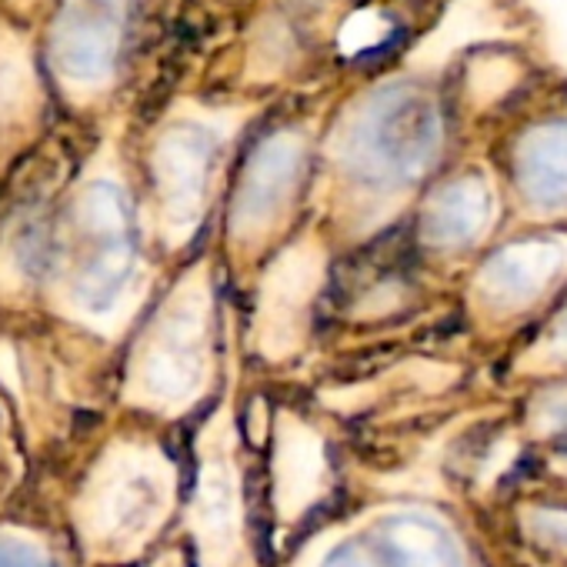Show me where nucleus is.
Here are the masks:
<instances>
[{
  "label": "nucleus",
  "mask_w": 567,
  "mask_h": 567,
  "mask_svg": "<svg viewBox=\"0 0 567 567\" xmlns=\"http://www.w3.org/2000/svg\"><path fill=\"white\" fill-rule=\"evenodd\" d=\"M441 151V114L417 87L371 94L338 141L348 177L368 190H401L417 181Z\"/></svg>",
  "instance_id": "obj_1"
},
{
  "label": "nucleus",
  "mask_w": 567,
  "mask_h": 567,
  "mask_svg": "<svg viewBox=\"0 0 567 567\" xmlns=\"http://www.w3.org/2000/svg\"><path fill=\"white\" fill-rule=\"evenodd\" d=\"M137 260L134 214L121 187L101 181L78 207L74 224V298L91 315L117 308Z\"/></svg>",
  "instance_id": "obj_2"
},
{
  "label": "nucleus",
  "mask_w": 567,
  "mask_h": 567,
  "mask_svg": "<svg viewBox=\"0 0 567 567\" xmlns=\"http://www.w3.org/2000/svg\"><path fill=\"white\" fill-rule=\"evenodd\" d=\"M127 0H68L54 28V51L71 81L97 84L121 51Z\"/></svg>",
  "instance_id": "obj_3"
},
{
  "label": "nucleus",
  "mask_w": 567,
  "mask_h": 567,
  "mask_svg": "<svg viewBox=\"0 0 567 567\" xmlns=\"http://www.w3.org/2000/svg\"><path fill=\"white\" fill-rule=\"evenodd\" d=\"M301 171H305L301 141H295L291 134L267 141L244 171L234 220L244 227H267L270 220H277V214L291 200L301 181Z\"/></svg>",
  "instance_id": "obj_4"
},
{
  "label": "nucleus",
  "mask_w": 567,
  "mask_h": 567,
  "mask_svg": "<svg viewBox=\"0 0 567 567\" xmlns=\"http://www.w3.org/2000/svg\"><path fill=\"white\" fill-rule=\"evenodd\" d=\"M214 171V141L197 127H184L161 144V200L171 224H194Z\"/></svg>",
  "instance_id": "obj_5"
},
{
  "label": "nucleus",
  "mask_w": 567,
  "mask_h": 567,
  "mask_svg": "<svg viewBox=\"0 0 567 567\" xmlns=\"http://www.w3.org/2000/svg\"><path fill=\"white\" fill-rule=\"evenodd\" d=\"M514 177L537 210H567V121L527 131L514 154Z\"/></svg>",
  "instance_id": "obj_6"
},
{
  "label": "nucleus",
  "mask_w": 567,
  "mask_h": 567,
  "mask_svg": "<svg viewBox=\"0 0 567 567\" xmlns=\"http://www.w3.org/2000/svg\"><path fill=\"white\" fill-rule=\"evenodd\" d=\"M491 214L487 184L477 177H461L447 184L424 210V240L434 247H461L481 234Z\"/></svg>",
  "instance_id": "obj_7"
},
{
  "label": "nucleus",
  "mask_w": 567,
  "mask_h": 567,
  "mask_svg": "<svg viewBox=\"0 0 567 567\" xmlns=\"http://www.w3.org/2000/svg\"><path fill=\"white\" fill-rule=\"evenodd\" d=\"M554 267H557V250L550 244H537V240L514 244L487 264L484 288L497 301L520 305L540 291V284L554 274Z\"/></svg>",
  "instance_id": "obj_8"
},
{
  "label": "nucleus",
  "mask_w": 567,
  "mask_h": 567,
  "mask_svg": "<svg viewBox=\"0 0 567 567\" xmlns=\"http://www.w3.org/2000/svg\"><path fill=\"white\" fill-rule=\"evenodd\" d=\"M388 567H457L447 534L424 517H398L381 530Z\"/></svg>",
  "instance_id": "obj_9"
},
{
  "label": "nucleus",
  "mask_w": 567,
  "mask_h": 567,
  "mask_svg": "<svg viewBox=\"0 0 567 567\" xmlns=\"http://www.w3.org/2000/svg\"><path fill=\"white\" fill-rule=\"evenodd\" d=\"M0 567H51V560L38 547L4 537L0 540Z\"/></svg>",
  "instance_id": "obj_10"
},
{
  "label": "nucleus",
  "mask_w": 567,
  "mask_h": 567,
  "mask_svg": "<svg viewBox=\"0 0 567 567\" xmlns=\"http://www.w3.org/2000/svg\"><path fill=\"white\" fill-rule=\"evenodd\" d=\"M324 567H378V564L364 550H358V547H341V550H334L324 560Z\"/></svg>",
  "instance_id": "obj_11"
},
{
  "label": "nucleus",
  "mask_w": 567,
  "mask_h": 567,
  "mask_svg": "<svg viewBox=\"0 0 567 567\" xmlns=\"http://www.w3.org/2000/svg\"><path fill=\"white\" fill-rule=\"evenodd\" d=\"M554 344H557V351H564L567 354V315L557 321V331H554Z\"/></svg>",
  "instance_id": "obj_12"
}]
</instances>
